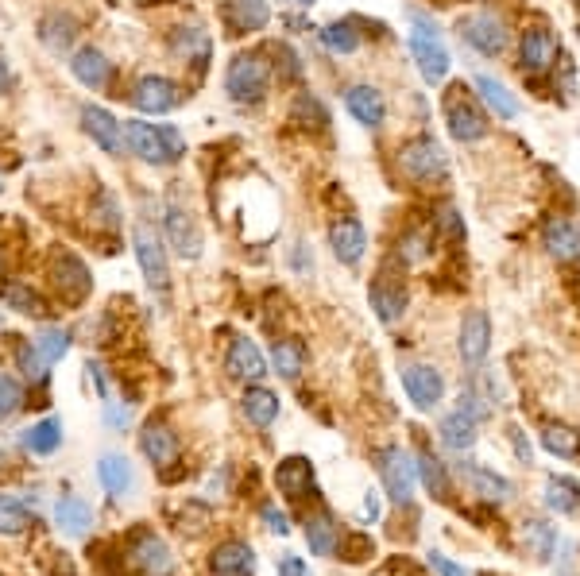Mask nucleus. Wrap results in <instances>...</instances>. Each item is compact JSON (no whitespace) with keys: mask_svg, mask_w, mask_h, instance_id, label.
<instances>
[{"mask_svg":"<svg viewBox=\"0 0 580 576\" xmlns=\"http://www.w3.org/2000/svg\"><path fill=\"white\" fill-rule=\"evenodd\" d=\"M0 302H4L8 310H16V314L35 317V321H43V317L51 314L47 298L31 287V283H24V279H8V283H0Z\"/></svg>","mask_w":580,"mask_h":576,"instance_id":"a878e982","label":"nucleus"},{"mask_svg":"<svg viewBox=\"0 0 580 576\" xmlns=\"http://www.w3.org/2000/svg\"><path fill=\"white\" fill-rule=\"evenodd\" d=\"M542 445L550 449L553 457H577L580 453V433L573 426H550L542 433Z\"/></svg>","mask_w":580,"mask_h":576,"instance_id":"49530a36","label":"nucleus"},{"mask_svg":"<svg viewBox=\"0 0 580 576\" xmlns=\"http://www.w3.org/2000/svg\"><path fill=\"white\" fill-rule=\"evenodd\" d=\"M306 542H310V549H314L318 557H333L337 546H341V530L333 526V519H329L325 511H318V515L306 519Z\"/></svg>","mask_w":580,"mask_h":576,"instance_id":"e433bc0d","label":"nucleus"},{"mask_svg":"<svg viewBox=\"0 0 580 576\" xmlns=\"http://www.w3.org/2000/svg\"><path fill=\"white\" fill-rule=\"evenodd\" d=\"M35 348L43 352V360H47V364H58V360L70 352V333H66L62 325H47V329H39Z\"/></svg>","mask_w":580,"mask_h":576,"instance_id":"c03bdc74","label":"nucleus"},{"mask_svg":"<svg viewBox=\"0 0 580 576\" xmlns=\"http://www.w3.org/2000/svg\"><path fill=\"white\" fill-rule=\"evenodd\" d=\"M0 190H4V182H0Z\"/></svg>","mask_w":580,"mask_h":576,"instance_id":"680f3d73","label":"nucleus"},{"mask_svg":"<svg viewBox=\"0 0 580 576\" xmlns=\"http://www.w3.org/2000/svg\"><path fill=\"white\" fill-rule=\"evenodd\" d=\"M12 86H16V74H12V62L0 55V97L4 93H12Z\"/></svg>","mask_w":580,"mask_h":576,"instance_id":"6e6d98bb","label":"nucleus"},{"mask_svg":"<svg viewBox=\"0 0 580 576\" xmlns=\"http://www.w3.org/2000/svg\"><path fill=\"white\" fill-rule=\"evenodd\" d=\"M240 406H244V418H248L252 426H260V430H267V426L279 418V395L267 391V387H248L244 399H240Z\"/></svg>","mask_w":580,"mask_h":576,"instance_id":"72a5a7b5","label":"nucleus"},{"mask_svg":"<svg viewBox=\"0 0 580 576\" xmlns=\"http://www.w3.org/2000/svg\"><path fill=\"white\" fill-rule=\"evenodd\" d=\"M437 225H441V232H445L449 240H461L464 236V225H461V217H457V209H445V213L437 217Z\"/></svg>","mask_w":580,"mask_h":576,"instance_id":"3c124183","label":"nucleus"},{"mask_svg":"<svg viewBox=\"0 0 580 576\" xmlns=\"http://www.w3.org/2000/svg\"><path fill=\"white\" fill-rule=\"evenodd\" d=\"M364 515H368V519H372V522L379 519V495H376V491H372V495L364 499Z\"/></svg>","mask_w":580,"mask_h":576,"instance_id":"13d9d810","label":"nucleus"},{"mask_svg":"<svg viewBox=\"0 0 580 576\" xmlns=\"http://www.w3.org/2000/svg\"><path fill=\"white\" fill-rule=\"evenodd\" d=\"M24 387L12 379V375H0V422H8V418H16L20 410H24Z\"/></svg>","mask_w":580,"mask_h":576,"instance_id":"09e8293b","label":"nucleus"},{"mask_svg":"<svg viewBox=\"0 0 580 576\" xmlns=\"http://www.w3.org/2000/svg\"><path fill=\"white\" fill-rule=\"evenodd\" d=\"M403 391L418 410H434L445 395V379L430 364H410V368H403Z\"/></svg>","mask_w":580,"mask_h":576,"instance_id":"f3484780","label":"nucleus"},{"mask_svg":"<svg viewBox=\"0 0 580 576\" xmlns=\"http://www.w3.org/2000/svg\"><path fill=\"white\" fill-rule=\"evenodd\" d=\"M24 530H28V507L20 499H12V495H0V534L16 538Z\"/></svg>","mask_w":580,"mask_h":576,"instance_id":"a18cd8bd","label":"nucleus"},{"mask_svg":"<svg viewBox=\"0 0 580 576\" xmlns=\"http://www.w3.org/2000/svg\"><path fill=\"white\" fill-rule=\"evenodd\" d=\"M263 522H267V530H275V534H287V515L283 511H275V507H263Z\"/></svg>","mask_w":580,"mask_h":576,"instance_id":"5fc2aeb1","label":"nucleus"},{"mask_svg":"<svg viewBox=\"0 0 580 576\" xmlns=\"http://www.w3.org/2000/svg\"><path fill=\"white\" fill-rule=\"evenodd\" d=\"M379 476H383V488L387 495L395 499V503H410L414 499V488H418V464L414 457L399 449V445H387L383 453H379Z\"/></svg>","mask_w":580,"mask_h":576,"instance_id":"1a4fd4ad","label":"nucleus"},{"mask_svg":"<svg viewBox=\"0 0 580 576\" xmlns=\"http://www.w3.org/2000/svg\"><path fill=\"white\" fill-rule=\"evenodd\" d=\"M51 283H55L62 306H82L89 294H93V275H89L86 260H78L66 248H55L51 252Z\"/></svg>","mask_w":580,"mask_h":576,"instance_id":"423d86ee","label":"nucleus"},{"mask_svg":"<svg viewBox=\"0 0 580 576\" xmlns=\"http://www.w3.org/2000/svg\"><path fill=\"white\" fill-rule=\"evenodd\" d=\"M140 453L155 468H167V464L178 461V433L167 422H147L144 433H140Z\"/></svg>","mask_w":580,"mask_h":576,"instance_id":"393cba45","label":"nucleus"},{"mask_svg":"<svg viewBox=\"0 0 580 576\" xmlns=\"http://www.w3.org/2000/svg\"><path fill=\"white\" fill-rule=\"evenodd\" d=\"M290 120L302 124V128L321 132V128L329 124V113H325V105H321L314 93H298V101H294V109H290Z\"/></svg>","mask_w":580,"mask_h":576,"instance_id":"a19ab883","label":"nucleus"},{"mask_svg":"<svg viewBox=\"0 0 580 576\" xmlns=\"http://www.w3.org/2000/svg\"><path fill=\"white\" fill-rule=\"evenodd\" d=\"M476 418L472 414H464L461 406L453 410V414H445L441 418V426H437V433H441V445L445 449H453V453H468L472 445H476Z\"/></svg>","mask_w":580,"mask_h":576,"instance_id":"7c9ffc66","label":"nucleus"},{"mask_svg":"<svg viewBox=\"0 0 580 576\" xmlns=\"http://www.w3.org/2000/svg\"><path fill=\"white\" fill-rule=\"evenodd\" d=\"M132 105L147 116H163V113H174L182 101H186V89L171 82V78H163V74H144L136 86H132Z\"/></svg>","mask_w":580,"mask_h":576,"instance_id":"9b49d317","label":"nucleus"},{"mask_svg":"<svg viewBox=\"0 0 580 576\" xmlns=\"http://www.w3.org/2000/svg\"><path fill=\"white\" fill-rule=\"evenodd\" d=\"M345 109L352 113L356 124L364 128H379L387 120V101L376 86H348L345 89Z\"/></svg>","mask_w":580,"mask_h":576,"instance_id":"b1692460","label":"nucleus"},{"mask_svg":"<svg viewBox=\"0 0 580 576\" xmlns=\"http://www.w3.org/2000/svg\"><path fill=\"white\" fill-rule=\"evenodd\" d=\"M546 507L557 511V515H573L580 507V488L573 480H565V476H553L546 484Z\"/></svg>","mask_w":580,"mask_h":576,"instance_id":"58836bf2","label":"nucleus"},{"mask_svg":"<svg viewBox=\"0 0 580 576\" xmlns=\"http://www.w3.org/2000/svg\"><path fill=\"white\" fill-rule=\"evenodd\" d=\"M70 74L86 89L101 93V89L113 82V62L105 58V51H97V47H82V51L70 55Z\"/></svg>","mask_w":580,"mask_h":576,"instance_id":"4be33fe9","label":"nucleus"},{"mask_svg":"<svg viewBox=\"0 0 580 576\" xmlns=\"http://www.w3.org/2000/svg\"><path fill=\"white\" fill-rule=\"evenodd\" d=\"M372 310L383 325H395L406 310V279H403V267L391 260L379 267L376 283H372Z\"/></svg>","mask_w":580,"mask_h":576,"instance_id":"9d476101","label":"nucleus"},{"mask_svg":"<svg viewBox=\"0 0 580 576\" xmlns=\"http://www.w3.org/2000/svg\"><path fill=\"white\" fill-rule=\"evenodd\" d=\"M163 229H167V240L171 248L182 256V260H198L202 256V225L194 217V209L182 202L178 194L167 198V209H163Z\"/></svg>","mask_w":580,"mask_h":576,"instance_id":"0eeeda50","label":"nucleus"},{"mask_svg":"<svg viewBox=\"0 0 580 576\" xmlns=\"http://www.w3.org/2000/svg\"><path fill=\"white\" fill-rule=\"evenodd\" d=\"M97 480H101V488L109 491L113 499H124L128 491L136 488V472H132L128 457H120V453H105L97 461Z\"/></svg>","mask_w":580,"mask_h":576,"instance_id":"c756f323","label":"nucleus"},{"mask_svg":"<svg viewBox=\"0 0 580 576\" xmlns=\"http://www.w3.org/2000/svg\"><path fill=\"white\" fill-rule=\"evenodd\" d=\"M445 167H449V159H445L441 144L430 140V136L406 140V144L399 147V171H403V178H410V182H434L437 174H445Z\"/></svg>","mask_w":580,"mask_h":576,"instance_id":"6e6552de","label":"nucleus"},{"mask_svg":"<svg viewBox=\"0 0 580 576\" xmlns=\"http://www.w3.org/2000/svg\"><path fill=\"white\" fill-rule=\"evenodd\" d=\"M418 464V476H422V484L434 491V499H449V476H445V464L437 461L434 453H418L414 457Z\"/></svg>","mask_w":580,"mask_h":576,"instance_id":"79ce46f5","label":"nucleus"},{"mask_svg":"<svg viewBox=\"0 0 580 576\" xmlns=\"http://www.w3.org/2000/svg\"><path fill=\"white\" fill-rule=\"evenodd\" d=\"M271 364L283 379H298L302 368H306V345L298 337H283L271 345Z\"/></svg>","mask_w":580,"mask_h":576,"instance_id":"c9c22d12","label":"nucleus"},{"mask_svg":"<svg viewBox=\"0 0 580 576\" xmlns=\"http://www.w3.org/2000/svg\"><path fill=\"white\" fill-rule=\"evenodd\" d=\"M271 86V62L263 51H244L229 62L225 70V93L236 105H260Z\"/></svg>","mask_w":580,"mask_h":576,"instance_id":"f03ea898","label":"nucleus"},{"mask_svg":"<svg viewBox=\"0 0 580 576\" xmlns=\"http://www.w3.org/2000/svg\"><path fill=\"white\" fill-rule=\"evenodd\" d=\"M275 484H279V491H283L287 499H306V495H314V464L306 461V457H287V461H279V468H275Z\"/></svg>","mask_w":580,"mask_h":576,"instance_id":"bb28decb","label":"nucleus"},{"mask_svg":"<svg viewBox=\"0 0 580 576\" xmlns=\"http://www.w3.org/2000/svg\"><path fill=\"white\" fill-rule=\"evenodd\" d=\"M275 569H279V576H310L306 573V565H302V557H294V553H283Z\"/></svg>","mask_w":580,"mask_h":576,"instance_id":"864d4df0","label":"nucleus"},{"mask_svg":"<svg viewBox=\"0 0 580 576\" xmlns=\"http://www.w3.org/2000/svg\"><path fill=\"white\" fill-rule=\"evenodd\" d=\"M441 109H445V124H449V136H453V140L472 144V140H484V136H488V116H484V109L468 97V89L464 86L449 89L445 101H441Z\"/></svg>","mask_w":580,"mask_h":576,"instance_id":"20e7f679","label":"nucleus"},{"mask_svg":"<svg viewBox=\"0 0 580 576\" xmlns=\"http://www.w3.org/2000/svg\"><path fill=\"white\" fill-rule=\"evenodd\" d=\"M16 364H20V372L28 375L31 383H47V360H43V352L35 348V341H20L16 348Z\"/></svg>","mask_w":580,"mask_h":576,"instance_id":"de8ad7c7","label":"nucleus"},{"mask_svg":"<svg viewBox=\"0 0 580 576\" xmlns=\"http://www.w3.org/2000/svg\"><path fill=\"white\" fill-rule=\"evenodd\" d=\"M329 248H333V256L341 263L356 267V263L364 260L368 232H364V225H360L356 217H337V221L329 225Z\"/></svg>","mask_w":580,"mask_h":576,"instance_id":"6ab92c4d","label":"nucleus"},{"mask_svg":"<svg viewBox=\"0 0 580 576\" xmlns=\"http://www.w3.org/2000/svg\"><path fill=\"white\" fill-rule=\"evenodd\" d=\"M430 569H434L437 576H468V573H464V569H461V565H453V561H449L445 553H437V549H434V553H430Z\"/></svg>","mask_w":580,"mask_h":576,"instance_id":"603ef678","label":"nucleus"},{"mask_svg":"<svg viewBox=\"0 0 580 576\" xmlns=\"http://www.w3.org/2000/svg\"><path fill=\"white\" fill-rule=\"evenodd\" d=\"M519 58H522V74L538 78V74H546L553 62H557V39L546 28H526L522 31Z\"/></svg>","mask_w":580,"mask_h":576,"instance_id":"a211bd4d","label":"nucleus"},{"mask_svg":"<svg viewBox=\"0 0 580 576\" xmlns=\"http://www.w3.org/2000/svg\"><path fill=\"white\" fill-rule=\"evenodd\" d=\"M461 360L468 368H480L484 364V356H488V348H492V321L484 310H472V314L461 321Z\"/></svg>","mask_w":580,"mask_h":576,"instance_id":"aec40b11","label":"nucleus"},{"mask_svg":"<svg viewBox=\"0 0 580 576\" xmlns=\"http://www.w3.org/2000/svg\"><path fill=\"white\" fill-rule=\"evenodd\" d=\"M225 368L229 375L236 379H263L267 375V360H263V352L256 348V341H248V337H236L229 348V360H225Z\"/></svg>","mask_w":580,"mask_h":576,"instance_id":"c85d7f7f","label":"nucleus"},{"mask_svg":"<svg viewBox=\"0 0 580 576\" xmlns=\"http://www.w3.org/2000/svg\"><path fill=\"white\" fill-rule=\"evenodd\" d=\"M476 89H480L484 105H488L499 120H515V116H519V101H515V93L503 86V82H495L492 74H480V78H476Z\"/></svg>","mask_w":580,"mask_h":576,"instance_id":"f704fd0d","label":"nucleus"},{"mask_svg":"<svg viewBox=\"0 0 580 576\" xmlns=\"http://www.w3.org/2000/svg\"><path fill=\"white\" fill-rule=\"evenodd\" d=\"M511 441H515V453H519V461H522V464L534 461V449H530V441L522 437V430H511Z\"/></svg>","mask_w":580,"mask_h":576,"instance_id":"4d7b16f0","label":"nucleus"},{"mask_svg":"<svg viewBox=\"0 0 580 576\" xmlns=\"http://www.w3.org/2000/svg\"><path fill=\"white\" fill-rule=\"evenodd\" d=\"M128 561L136 565V573L140 576H171V569H174V557H171V549H167V542H163L159 534H151V530H140V534L132 538Z\"/></svg>","mask_w":580,"mask_h":576,"instance_id":"ddd939ff","label":"nucleus"},{"mask_svg":"<svg viewBox=\"0 0 580 576\" xmlns=\"http://www.w3.org/2000/svg\"><path fill=\"white\" fill-rule=\"evenodd\" d=\"M461 476L468 480V488L476 491V495H484L488 503H507V499L515 495L511 480H503L499 472H492V468H484V464H476V461H464Z\"/></svg>","mask_w":580,"mask_h":576,"instance_id":"cd10ccee","label":"nucleus"},{"mask_svg":"<svg viewBox=\"0 0 580 576\" xmlns=\"http://www.w3.org/2000/svg\"><path fill=\"white\" fill-rule=\"evenodd\" d=\"M171 55L182 62V66H194L198 74H202L205 66H209V55H213V39H209V31H202L198 24H182V28L171 31Z\"/></svg>","mask_w":580,"mask_h":576,"instance_id":"2eb2a0df","label":"nucleus"},{"mask_svg":"<svg viewBox=\"0 0 580 576\" xmlns=\"http://www.w3.org/2000/svg\"><path fill=\"white\" fill-rule=\"evenodd\" d=\"M410 55L418 62V74L437 86V82H445V74H449V66H453V58H449V47H445V39H441V31L426 20V16H410Z\"/></svg>","mask_w":580,"mask_h":576,"instance_id":"7ed1b4c3","label":"nucleus"},{"mask_svg":"<svg viewBox=\"0 0 580 576\" xmlns=\"http://www.w3.org/2000/svg\"><path fill=\"white\" fill-rule=\"evenodd\" d=\"M221 20L229 35H256L271 24V8H267V0H225Z\"/></svg>","mask_w":580,"mask_h":576,"instance_id":"dca6fc26","label":"nucleus"},{"mask_svg":"<svg viewBox=\"0 0 580 576\" xmlns=\"http://www.w3.org/2000/svg\"><path fill=\"white\" fill-rule=\"evenodd\" d=\"M426 256V232H406L399 240V260H422Z\"/></svg>","mask_w":580,"mask_h":576,"instance_id":"8fccbe9b","label":"nucleus"},{"mask_svg":"<svg viewBox=\"0 0 580 576\" xmlns=\"http://www.w3.org/2000/svg\"><path fill=\"white\" fill-rule=\"evenodd\" d=\"M78 31H82L78 16L55 8V12H47V16L39 20V43H43L51 55H66V51L78 43Z\"/></svg>","mask_w":580,"mask_h":576,"instance_id":"412c9836","label":"nucleus"},{"mask_svg":"<svg viewBox=\"0 0 580 576\" xmlns=\"http://www.w3.org/2000/svg\"><path fill=\"white\" fill-rule=\"evenodd\" d=\"M321 43H325L333 55H352V51H360V35H356V24H352V20H337V24L321 28Z\"/></svg>","mask_w":580,"mask_h":576,"instance_id":"ea45409f","label":"nucleus"},{"mask_svg":"<svg viewBox=\"0 0 580 576\" xmlns=\"http://www.w3.org/2000/svg\"><path fill=\"white\" fill-rule=\"evenodd\" d=\"M213 573L221 576H252L256 569V549L248 542H225V546L213 549Z\"/></svg>","mask_w":580,"mask_h":576,"instance_id":"2f4dec72","label":"nucleus"},{"mask_svg":"<svg viewBox=\"0 0 580 576\" xmlns=\"http://www.w3.org/2000/svg\"><path fill=\"white\" fill-rule=\"evenodd\" d=\"M124 147L147 167H171L186 155V136L174 124H147L132 116L124 120Z\"/></svg>","mask_w":580,"mask_h":576,"instance_id":"f257e3e1","label":"nucleus"},{"mask_svg":"<svg viewBox=\"0 0 580 576\" xmlns=\"http://www.w3.org/2000/svg\"><path fill=\"white\" fill-rule=\"evenodd\" d=\"M542 244L557 263H573L580 260V225L577 221H565V217H550L542 225Z\"/></svg>","mask_w":580,"mask_h":576,"instance_id":"5701e85b","label":"nucleus"},{"mask_svg":"<svg viewBox=\"0 0 580 576\" xmlns=\"http://www.w3.org/2000/svg\"><path fill=\"white\" fill-rule=\"evenodd\" d=\"M55 522L62 534H70V538H86L89 526H93V511H89V503L82 495H62L55 503Z\"/></svg>","mask_w":580,"mask_h":576,"instance_id":"473e14b6","label":"nucleus"},{"mask_svg":"<svg viewBox=\"0 0 580 576\" xmlns=\"http://www.w3.org/2000/svg\"><path fill=\"white\" fill-rule=\"evenodd\" d=\"M82 132L105 155H120L124 151V124L109 109H101V105H82Z\"/></svg>","mask_w":580,"mask_h":576,"instance_id":"4468645a","label":"nucleus"},{"mask_svg":"<svg viewBox=\"0 0 580 576\" xmlns=\"http://www.w3.org/2000/svg\"><path fill=\"white\" fill-rule=\"evenodd\" d=\"M522 542L534 549L538 561H546L553 553V546H557V534H553V526H546L542 519H530V522H522Z\"/></svg>","mask_w":580,"mask_h":576,"instance_id":"37998d69","label":"nucleus"},{"mask_svg":"<svg viewBox=\"0 0 580 576\" xmlns=\"http://www.w3.org/2000/svg\"><path fill=\"white\" fill-rule=\"evenodd\" d=\"M461 39L468 43V47H476L480 55H503L507 51V24L499 20V16H492V12H472V16H464L461 20Z\"/></svg>","mask_w":580,"mask_h":576,"instance_id":"f8f14e48","label":"nucleus"},{"mask_svg":"<svg viewBox=\"0 0 580 576\" xmlns=\"http://www.w3.org/2000/svg\"><path fill=\"white\" fill-rule=\"evenodd\" d=\"M287 4H294V8H310L314 0H287Z\"/></svg>","mask_w":580,"mask_h":576,"instance_id":"bf43d9fd","label":"nucleus"},{"mask_svg":"<svg viewBox=\"0 0 580 576\" xmlns=\"http://www.w3.org/2000/svg\"><path fill=\"white\" fill-rule=\"evenodd\" d=\"M132 244H136V260H140V271H144L147 287L159 290V294H167V290H171V263H167L163 236L155 232V225L136 221V229H132Z\"/></svg>","mask_w":580,"mask_h":576,"instance_id":"39448f33","label":"nucleus"},{"mask_svg":"<svg viewBox=\"0 0 580 576\" xmlns=\"http://www.w3.org/2000/svg\"><path fill=\"white\" fill-rule=\"evenodd\" d=\"M58 445H62V422L58 418H43L31 430H24V449L35 457H51Z\"/></svg>","mask_w":580,"mask_h":576,"instance_id":"4c0bfd02","label":"nucleus"},{"mask_svg":"<svg viewBox=\"0 0 580 576\" xmlns=\"http://www.w3.org/2000/svg\"><path fill=\"white\" fill-rule=\"evenodd\" d=\"M140 4H171V0H140Z\"/></svg>","mask_w":580,"mask_h":576,"instance_id":"052dcab7","label":"nucleus"}]
</instances>
